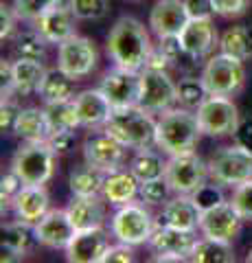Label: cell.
Segmentation results:
<instances>
[{
  "label": "cell",
  "mask_w": 252,
  "mask_h": 263,
  "mask_svg": "<svg viewBox=\"0 0 252 263\" xmlns=\"http://www.w3.org/2000/svg\"><path fill=\"white\" fill-rule=\"evenodd\" d=\"M105 51H108L114 66L129 68V70H143L147 66L153 46L145 24L141 20L132 18V15H123L110 29Z\"/></svg>",
  "instance_id": "6da1fadb"
},
{
  "label": "cell",
  "mask_w": 252,
  "mask_h": 263,
  "mask_svg": "<svg viewBox=\"0 0 252 263\" xmlns=\"http://www.w3.org/2000/svg\"><path fill=\"white\" fill-rule=\"evenodd\" d=\"M202 127L198 114L186 108H171L162 112L156 127V147L169 156L193 152L200 143Z\"/></svg>",
  "instance_id": "7a4b0ae2"
},
{
  "label": "cell",
  "mask_w": 252,
  "mask_h": 263,
  "mask_svg": "<svg viewBox=\"0 0 252 263\" xmlns=\"http://www.w3.org/2000/svg\"><path fill=\"white\" fill-rule=\"evenodd\" d=\"M156 127L158 121L151 117L141 105L132 108H119L110 114L103 132L114 136L119 143H123L127 149H147L156 145Z\"/></svg>",
  "instance_id": "3957f363"
},
{
  "label": "cell",
  "mask_w": 252,
  "mask_h": 263,
  "mask_svg": "<svg viewBox=\"0 0 252 263\" xmlns=\"http://www.w3.org/2000/svg\"><path fill=\"white\" fill-rule=\"evenodd\" d=\"M11 171L20 176L24 184H46L55 171V149L48 141L24 143L13 154Z\"/></svg>",
  "instance_id": "277c9868"
},
{
  "label": "cell",
  "mask_w": 252,
  "mask_h": 263,
  "mask_svg": "<svg viewBox=\"0 0 252 263\" xmlns=\"http://www.w3.org/2000/svg\"><path fill=\"white\" fill-rule=\"evenodd\" d=\"M202 81H204L208 95L235 97L241 92L243 84H246V68H243L241 60L219 51V55H213L206 62L204 70H202Z\"/></svg>",
  "instance_id": "5b68a950"
},
{
  "label": "cell",
  "mask_w": 252,
  "mask_h": 263,
  "mask_svg": "<svg viewBox=\"0 0 252 263\" xmlns=\"http://www.w3.org/2000/svg\"><path fill=\"white\" fill-rule=\"evenodd\" d=\"M153 228H156V224H153L151 213L134 202L119 206V211L110 219V233L117 237V241L127 246L149 243Z\"/></svg>",
  "instance_id": "8992f818"
},
{
  "label": "cell",
  "mask_w": 252,
  "mask_h": 263,
  "mask_svg": "<svg viewBox=\"0 0 252 263\" xmlns=\"http://www.w3.org/2000/svg\"><path fill=\"white\" fill-rule=\"evenodd\" d=\"M208 171L215 182L239 186L252 180V154L237 143L230 147H219L208 158Z\"/></svg>",
  "instance_id": "52a82bcc"
},
{
  "label": "cell",
  "mask_w": 252,
  "mask_h": 263,
  "mask_svg": "<svg viewBox=\"0 0 252 263\" xmlns=\"http://www.w3.org/2000/svg\"><path fill=\"white\" fill-rule=\"evenodd\" d=\"M198 121L202 127V134L206 136H235V132L239 127V110L232 103L230 97H217V95H208L206 101L200 105L198 110Z\"/></svg>",
  "instance_id": "ba28073f"
},
{
  "label": "cell",
  "mask_w": 252,
  "mask_h": 263,
  "mask_svg": "<svg viewBox=\"0 0 252 263\" xmlns=\"http://www.w3.org/2000/svg\"><path fill=\"white\" fill-rule=\"evenodd\" d=\"M165 178H167V182L171 184L173 193L191 195L210 178L208 162L202 160L195 152L169 156Z\"/></svg>",
  "instance_id": "9c48e42d"
},
{
  "label": "cell",
  "mask_w": 252,
  "mask_h": 263,
  "mask_svg": "<svg viewBox=\"0 0 252 263\" xmlns=\"http://www.w3.org/2000/svg\"><path fill=\"white\" fill-rule=\"evenodd\" d=\"M99 62V53L92 40L81 37V35H70L57 44V68H62L66 75L72 79H84L96 68Z\"/></svg>",
  "instance_id": "30bf717a"
},
{
  "label": "cell",
  "mask_w": 252,
  "mask_h": 263,
  "mask_svg": "<svg viewBox=\"0 0 252 263\" xmlns=\"http://www.w3.org/2000/svg\"><path fill=\"white\" fill-rule=\"evenodd\" d=\"M178 103V84L169 77L167 70H141V99L138 105L151 114H162Z\"/></svg>",
  "instance_id": "8fae6325"
},
{
  "label": "cell",
  "mask_w": 252,
  "mask_h": 263,
  "mask_svg": "<svg viewBox=\"0 0 252 263\" xmlns=\"http://www.w3.org/2000/svg\"><path fill=\"white\" fill-rule=\"evenodd\" d=\"M198 243L195 230H182L165 224H156L149 237V248L156 252L153 261H184L191 259V252Z\"/></svg>",
  "instance_id": "7c38bea8"
},
{
  "label": "cell",
  "mask_w": 252,
  "mask_h": 263,
  "mask_svg": "<svg viewBox=\"0 0 252 263\" xmlns=\"http://www.w3.org/2000/svg\"><path fill=\"white\" fill-rule=\"evenodd\" d=\"M99 88L108 97V101L112 103L114 110L138 105V99H141V70L114 66L103 75Z\"/></svg>",
  "instance_id": "4fadbf2b"
},
{
  "label": "cell",
  "mask_w": 252,
  "mask_h": 263,
  "mask_svg": "<svg viewBox=\"0 0 252 263\" xmlns=\"http://www.w3.org/2000/svg\"><path fill=\"white\" fill-rule=\"evenodd\" d=\"M125 154H127V147L123 143H119L114 136H110L108 132L88 136L84 143V160L94 164L96 169L105 171V174L123 169Z\"/></svg>",
  "instance_id": "5bb4252c"
},
{
  "label": "cell",
  "mask_w": 252,
  "mask_h": 263,
  "mask_svg": "<svg viewBox=\"0 0 252 263\" xmlns=\"http://www.w3.org/2000/svg\"><path fill=\"white\" fill-rule=\"evenodd\" d=\"M241 221H243L241 213L232 206V202H222L217 206L202 213L200 230H202V235L210 237V239L232 241L241 230Z\"/></svg>",
  "instance_id": "9a60e30c"
},
{
  "label": "cell",
  "mask_w": 252,
  "mask_h": 263,
  "mask_svg": "<svg viewBox=\"0 0 252 263\" xmlns=\"http://www.w3.org/2000/svg\"><path fill=\"white\" fill-rule=\"evenodd\" d=\"M77 228L72 224L68 211H48L46 215L33 226V237L51 250H66Z\"/></svg>",
  "instance_id": "2e32d148"
},
{
  "label": "cell",
  "mask_w": 252,
  "mask_h": 263,
  "mask_svg": "<svg viewBox=\"0 0 252 263\" xmlns=\"http://www.w3.org/2000/svg\"><path fill=\"white\" fill-rule=\"evenodd\" d=\"M75 20L77 15L72 13L70 3L64 0V3L48 7L33 24H35V31L48 44H62L64 40L75 35Z\"/></svg>",
  "instance_id": "e0dca14e"
},
{
  "label": "cell",
  "mask_w": 252,
  "mask_h": 263,
  "mask_svg": "<svg viewBox=\"0 0 252 263\" xmlns=\"http://www.w3.org/2000/svg\"><path fill=\"white\" fill-rule=\"evenodd\" d=\"M180 42L184 48V55L193 57V60H202L208 57L219 46L217 29L210 18H191L189 24L180 33Z\"/></svg>",
  "instance_id": "ac0fdd59"
},
{
  "label": "cell",
  "mask_w": 252,
  "mask_h": 263,
  "mask_svg": "<svg viewBox=\"0 0 252 263\" xmlns=\"http://www.w3.org/2000/svg\"><path fill=\"white\" fill-rule=\"evenodd\" d=\"M189 20L184 0H158L149 11V27L158 37L180 35Z\"/></svg>",
  "instance_id": "d6986e66"
},
{
  "label": "cell",
  "mask_w": 252,
  "mask_h": 263,
  "mask_svg": "<svg viewBox=\"0 0 252 263\" xmlns=\"http://www.w3.org/2000/svg\"><path fill=\"white\" fill-rule=\"evenodd\" d=\"M110 248L108 233L101 228L77 230L66 248V259L70 263H101L105 250Z\"/></svg>",
  "instance_id": "ffe728a7"
},
{
  "label": "cell",
  "mask_w": 252,
  "mask_h": 263,
  "mask_svg": "<svg viewBox=\"0 0 252 263\" xmlns=\"http://www.w3.org/2000/svg\"><path fill=\"white\" fill-rule=\"evenodd\" d=\"M72 99H75V105H77L81 127H88V129L101 127L103 129V125L110 119V114L114 112L112 103L108 101V97L101 92V88L81 90V92Z\"/></svg>",
  "instance_id": "44dd1931"
},
{
  "label": "cell",
  "mask_w": 252,
  "mask_h": 263,
  "mask_svg": "<svg viewBox=\"0 0 252 263\" xmlns=\"http://www.w3.org/2000/svg\"><path fill=\"white\" fill-rule=\"evenodd\" d=\"M48 202L51 200H48L44 184H24L22 191L13 197L11 209L18 221L35 226L48 213Z\"/></svg>",
  "instance_id": "7402d4cb"
},
{
  "label": "cell",
  "mask_w": 252,
  "mask_h": 263,
  "mask_svg": "<svg viewBox=\"0 0 252 263\" xmlns=\"http://www.w3.org/2000/svg\"><path fill=\"white\" fill-rule=\"evenodd\" d=\"M200 217L202 211L195 206L191 195H182L178 193L176 197L165 202V206L160 211V224L165 226H173V228H182V230H198L200 228Z\"/></svg>",
  "instance_id": "603a6c76"
},
{
  "label": "cell",
  "mask_w": 252,
  "mask_h": 263,
  "mask_svg": "<svg viewBox=\"0 0 252 263\" xmlns=\"http://www.w3.org/2000/svg\"><path fill=\"white\" fill-rule=\"evenodd\" d=\"M66 211L77 230L101 228L105 221V197L103 195H75Z\"/></svg>",
  "instance_id": "cb8c5ba5"
},
{
  "label": "cell",
  "mask_w": 252,
  "mask_h": 263,
  "mask_svg": "<svg viewBox=\"0 0 252 263\" xmlns=\"http://www.w3.org/2000/svg\"><path fill=\"white\" fill-rule=\"evenodd\" d=\"M141 191V182L132 171H112V174L105 176L103 182V191L101 195L105 197V202L114 204V206H123V204L132 202L134 197Z\"/></svg>",
  "instance_id": "d4e9b609"
},
{
  "label": "cell",
  "mask_w": 252,
  "mask_h": 263,
  "mask_svg": "<svg viewBox=\"0 0 252 263\" xmlns=\"http://www.w3.org/2000/svg\"><path fill=\"white\" fill-rule=\"evenodd\" d=\"M13 134L22 138L24 143H35V141H48L51 138V125H48L44 108H24L18 114V121L13 125Z\"/></svg>",
  "instance_id": "484cf974"
},
{
  "label": "cell",
  "mask_w": 252,
  "mask_h": 263,
  "mask_svg": "<svg viewBox=\"0 0 252 263\" xmlns=\"http://www.w3.org/2000/svg\"><path fill=\"white\" fill-rule=\"evenodd\" d=\"M46 77V68L40 60H31V57H20L13 62V84L15 95L29 97L33 92H40V86Z\"/></svg>",
  "instance_id": "4316f807"
},
{
  "label": "cell",
  "mask_w": 252,
  "mask_h": 263,
  "mask_svg": "<svg viewBox=\"0 0 252 263\" xmlns=\"http://www.w3.org/2000/svg\"><path fill=\"white\" fill-rule=\"evenodd\" d=\"M105 171L96 169L90 162H81L68 176V186L72 195H101L103 182H105Z\"/></svg>",
  "instance_id": "83f0119b"
},
{
  "label": "cell",
  "mask_w": 252,
  "mask_h": 263,
  "mask_svg": "<svg viewBox=\"0 0 252 263\" xmlns=\"http://www.w3.org/2000/svg\"><path fill=\"white\" fill-rule=\"evenodd\" d=\"M219 51L246 62L252 57V24L228 27L219 37Z\"/></svg>",
  "instance_id": "f1b7e54d"
},
{
  "label": "cell",
  "mask_w": 252,
  "mask_h": 263,
  "mask_svg": "<svg viewBox=\"0 0 252 263\" xmlns=\"http://www.w3.org/2000/svg\"><path fill=\"white\" fill-rule=\"evenodd\" d=\"M40 97L44 103H55V101H64V99H72L75 95V79L66 75L62 68H53L46 70V77L40 86Z\"/></svg>",
  "instance_id": "f546056e"
},
{
  "label": "cell",
  "mask_w": 252,
  "mask_h": 263,
  "mask_svg": "<svg viewBox=\"0 0 252 263\" xmlns=\"http://www.w3.org/2000/svg\"><path fill=\"white\" fill-rule=\"evenodd\" d=\"M29 224L15 219L13 224H7L3 230V257L0 261H20L29 248Z\"/></svg>",
  "instance_id": "4dcf8cb0"
},
{
  "label": "cell",
  "mask_w": 252,
  "mask_h": 263,
  "mask_svg": "<svg viewBox=\"0 0 252 263\" xmlns=\"http://www.w3.org/2000/svg\"><path fill=\"white\" fill-rule=\"evenodd\" d=\"M191 261L195 263H235V250L230 241L222 239H210L204 237L195 243L191 252Z\"/></svg>",
  "instance_id": "1f68e13d"
},
{
  "label": "cell",
  "mask_w": 252,
  "mask_h": 263,
  "mask_svg": "<svg viewBox=\"0 0 252 263\" xmlns=\"http://www.w3.org/2000/svg\"><path fill=\"white\" fill-rule=\"evenodd\" d=\"M129 171L138 178V182H147V180L165 176L167 162L162 160L160 154H156L151 147H147V149H138L136 152L132 162H129Z\"/></svg>",
  "instance_id": "d6a6232c"
},
{
  "label": "cell",
  "mask_w": 252,
  "mask_h": 263,
  "mask_svg": "<svg viewBox=\"0 0 252 263\" xmlns=\"http://www.w3.org/2000/svg\"><path fill=\"white\" fill-rule=\"evenodd\" d=\"M48 125L51 132H64V129H75L79 127V114H77V105L75 99H64V101H55V103H46L44 105Z\"/></svg>",
  "instance_id": "836d02e7"
},
{
  "label": "cell",
  "mask_w": 252,
  "mask_h": 263,
  "mask_svg": "<svg viewBox=\"0 0 252 263\" xmlns=\"http://www.w3.org/2000/svg\"><path fill=\"white\" fill-rule=\"evenodd\" d=\"M206 97H208V90L204 86V81H202V77L200 79L184 77L178 84V103L186 110H198L206 101Z\"/></svg>",
  "instance_id": "e575fe53"
},
{
  "label": "cell",
  "mask_w": 252,
  "mask_h": 263,
  "mask_svg": "<svg viewBox=\"0 0 252 263\" xmlns=\"http://www.w3.org/2000/svg\"><path fill=\"white\" fill-rule=\"evenodd\" d=\"M46 40L40 35V33L33 31H24L15 37V51H18L20 57H31V60H42L46 53Z\"/></svg>",
  "instance_id": "d590c367"
},
{
  "label": "cell",
  "mask_w": 252,
  "mask_h": 263,
  "mask_svg": "<svg viewBox=\"0 0 252 263\" xmlns=\"http://www.w3.org/2000/svg\"><path fill=\"white\" fill-rule=\"evenodd\" d=\"M173 189L171 184L167 182V178H153V180H147V182H141V191L138 195L143 197L145 204H151V206H156V204H165L169 200V193H171Z\"/></svg>",
  "instance_id": "8d00e7d4"
},
{
  "label": "cell",
  "mask_w": 252,
  "mask_h": 263,
  "mask_svg": "<svg viewBox=\"0 0 252 263\" xmlns=\"http://www.w3.org/2000/svg\"><path fill=\"white\" fill-rule=\"evenodd\" d=\"M77 20H101L110 11L108 0H68Z\"/></svg>",
  "instance_id": "74e56055"
},
{
  "label": "cell",
  "mask_w": 252,
  "mask_h": 263,
  "mask_svg": "<svg viewBox=\"0 0 252 263\" xmlns=\"http://www.w3.org/2000/svg\"><path fill=\"white\" fill-rule=\"evenodd\" d=\"M193 197V202H195V206H198L202 213L208 211V209H213L217 206V204H222L226 202V197H224V191H222V184L219 182H204L198 191H193L191 193Z\"/></svg>",
  "instance_id": "f35d334b"
},
{
  "label": "cell",
  "mask_w": 252,
  "mask_h": 263,
  "mask_svg": "<svg viewBox=\"0 0 252 263\" xmlns=\"http://www.w3.org/2000/svg\"><path fill=\"white\" fill-rule=\"evenodd\" d=\"M57 3H64V0H13V9L20 20L35 22L48 7H53Z\"/></svg>",
  "instance_id": "ab89813d"
},
{
  "label": "cell",
  "mask_w": 252,
  "mask_h": 263,
  "mask_svg": "<svg viewBox=\"0 0 252 263\" xmlns=\"http://www.w3.org/2000/svg\"><path fill=\"white\" fill-rule=\"evenodd\" d=\"M22 186H24V182L20 180V176L15 174V171H9V174L3 176V182H0V202H3V215H5V211L11 206L13 197L22 191Z\"/></svg>",
  "instance_id": "60d3db41"
},
{
  "label": "cell",
  "mask_w": 252,
  "mask_h": 263,
  "mask_svg": "<svg viewBox=\"0 0 252 263\" xmlns=\"http://www.w3.org/2000/svg\"><path fill=\"white\" fill-rule=\"evenodd\" d=\"M230 202H232V206L241 213L243 219H252V180L235 186Z\"/></svg>",
  "instance_id": "b9f144b4"
},
{
  "label": "cell",
  "mask_w": 252,
  "mask_h": 263,
  "mask_svg": "<svg viewBox=\"0 0 252 263\" xmlns=\"http://www.w3.org/2000/svg\"><path fill=\"white\" fill-rule=\"evenodd\" d=\"M252 0H213V9L222 18H237L246 13Z\"/></svg>",
  "instance_id": "7bdbcfd3"
},
{
  "label": "cell",
  "mask_w": 252,
  "mask_h": 263,
  "mask_svg": "<svg viewBox=\"0 0 252 263\" xmlns=\"http://www.w3.org/2000/svg\"><path fill=\"white\" fill-rule=\"evenodd\" d=\"M18 13H15L13 7H9L7 3H0V40H9L13 35L15 22H18Z\"/></svg>",
  "instance_id": "ee69618b"
},
{
  "label": "cell",
  "mask_w": 252,
  "mask_h": 263,
  "mask_svg": "<svg viewBox=\"0 0 252 263\" xmlns=\"http://www.w3.org/2000/svg\"><path fill=\"white\" fill-rule=\"evenodd\" d=\"M134 246H127V243H117V246H110L105 250L101 263H132L134 261V252H132Z\"/></svg>",
  "instance_id": "f6af8a7d"
},
{
  "label": "cell",
  "mask_w": 252,
  "mask_h": 263,
  "mask_svg": "<svg viewBox=\"0 0 252 263\" xmlns=\"http://www.w3.org/2000/svg\"><path fill=\"white\" fill-rule=\"evenodd\" d=\"M20 108L15 105L11 99H5L3 105H0V129L3 132H13V125L18 121Z\"/></svg>",
  "instance_id": "bcb514c9"
},
{
  "label": "cell",
  "mask_w": 252,
  "mask_h": 263,
  "mask_svg": "<svg viewBox=\"0 0 252 263\" xmlns=\"http://www.w3.org/2000/svg\"><path fill=\"white\" fill-rule=\"evenodd\" d=\"M0 92H3V101L5 99H11V95L15 92V84H13V64L5 62L0 64Z\"/></svg>",
  "instance_id": "7dc6e473"
},
{
  "label": "cell",
  "mask_w": 252,
  "mask_h": 263,
  "mask_svg": "<svg viewBox=\"0 0 252 263\" xmlns=\"http://www.w3.org/2000/svg\"><path fill=\"white\" fill-rule=\"evenodd\" d=\"M48 143L55 149V154H64L68 152L72 145H75V134H72V129H64V132H53L51 138H48Z\"/></svg>",
  "instance_id": "c3c4849f"
},
{
  "label": "cell",
  "mask_w": 252,
  "mask_h": 263,
  "mask_svg": "<svg viewBox=\"0 0 252 263\" xmlns=\"http://www.w3.org/2000/svg\"><path fill=\"white\" fill-rule=\"evenodd\" d=\"M189 18H210L215 13L213 0H184Z\"/></svg>",
  "instance_id": "681fc988"
},
{
  "label": "cell",
  "mask_w": 252,
  "mask_h": 263,
  "mask_svg": "<svg viewBox=\"0 0 252 263\" xmlns=\"http://www.w3.org/2000/svg\"><path fill=\"white\" fill-rule=\"evenodd\" d=\"M160 40V48L169 60L176 62L180 55H184V48H182V42H180V35H167V37H158Z\"/></svg>",
  "instance_id": "f907efd6"
},
{
  "label": "cell",
  "mask_w": 252,
  "mask_h": 263,
  "mask_svg": "<svg viewBox=\"0 0 252 263\" xmlns=\"http://www.w3.org/2000/svg\"><path fill=\"white\" fill-rule=\"evenodd\" d=\"M235 143L252 154V119H243L235 132Z\"/></svg>",
  "instance_id": "816d5d0a"
},
{
  "label": "cell",
  "mask_w": 252,
  "mask_h": 263,
  "mask_svg": "<svg viewBox=\"0 0 252 263\" xmlns=\"http://www.w3.org/2000/svg\"><path fill=\"white\" fill-rule=\"evenodd\" d=\"M171 64H173V62L169 60L165 53H162V48L156 46V48H153V51L149 53V60H147V66H145V68H151V70H167Z\"/></svg>",
  "instance_id": "f5cc1de1"
},
{
  "label": "cell",
  "mask_w": 252,
  "mask_h": 263,
  "mask_svg": "<svg viewBox=\"0 0 252 263\" xmlns=\"http://www.w3.org/2000/svg\"><path fill=\"white\" fill-rule=\"evenodd\" d=\"M246 263H252V248H250V252H248V257H246Z\"/></svg>",
  "instance_id": "db71d44e"
}]
</instances>
